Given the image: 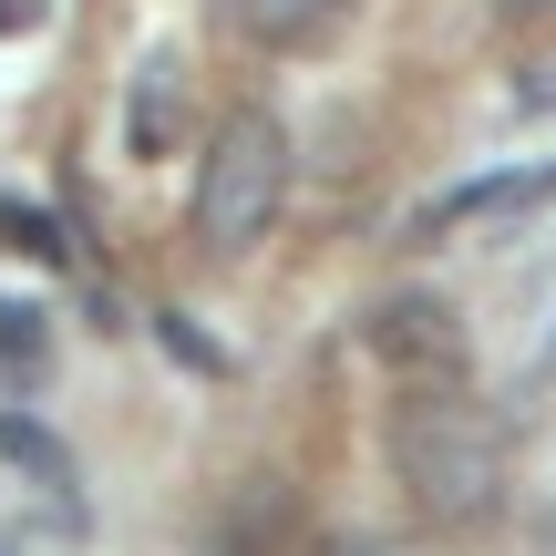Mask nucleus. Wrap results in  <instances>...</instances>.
Listing matches in <instances>:
<instances>
[{"label":"nucleus","instance_id":"1","mask_svg":"<svg viewBox=\"0 0 556 556\" xmlns=\"http://www.w3.org/2000/svg\"><path fill=\"white\" fill-rule=\"evenodd\" d=\"M392 475L433 526H475V516L505 505L516 433H505V413H484L454 381H413V392L392 402Z\"/></svg>","mask_w":556,"mask_h":556},{"label":"nucleus","instance_id":"2","mask_svg":"<svg viewBox=\"0 0 556 556\" xmlns=\"http://www.w3.org/2000/svg\"><path fill=\"white\" fill-rule=\"evenodd\" d=\"M278 197H289V135L268 114H227L197 165V248L206 258H248L278 227Z\"/></svg>","mask_w":556,"mask_h":556},{"label":"nucleus","instance_id":"3","mask_svg":"<svg viewBox=\"0 0 556 556\" xmlns=\"http://www.w3.org/2000/svg\"><path fill=\"white\" fill-rule=\"evenodd\" d=\"M361 340H371V351L392 361L402 381H464V330H454V309H443L433 289H392V299H371Z\"/></svg>","mask_w":556,"mask_h":556},{"label":"nucleus","instance_id":"4","mask_svg":"<svg viewBox=\"0 0 556 556\" xmlns=\"http://www.w3.org/2000/svg\"><path fill=\"white\" fill-rule=\"evenodd\" d=\"M186 103H197V83H186V52L176 41H155V52L135 62V93H124V155H176L186 144Z\"/></svg>","mask_w":556,"mask_h":556},{"label":"nucleus","instance_id":"5","mask_svg":"<svg viewBox=\"0 0 556 556\" xmlns=\"http://www.w3.org/2000/svg\"><path fill=\"white\" fill-rule=\"evenodd\" d=\"M556 197V165H516V176H484V186H454L422 227H464V217H516V206H546Z\"/></svg>","mask_w":556,"mask_h":556},{"label":"nucleus","instance_id":"6","mask_svg":"<svg viewBox=\"0 0 556 556\" xmlns=\"http://www.w3.org/2000/svg\"><path fill=\"white\" fill-rule=\"evenodd\" d=\"M0 454H11L31 484H73V454H62V443L41 433V422H21V413H0Z\"/></svg>","mask_w":556,"mask_h":556},{"label":"nucleus","instance_id":"7","mask_svg":"<svg viewBox=\"0 0 556 556\" xmlns=\"http://www.w3.org/2000/svg\"><path fill=\"white\" fill-rule=\"evenodd\" d=\"M319 11H340V0H248V31L258 41H299Z\"/></svg>","mask_w":556,"mask_h":556},{"label":"nucleus","instance_id":"8","mask_svg":"<svg viewBox=\"0 0 556 556\" xmlns=\"http://www.w3.org/2000/svg\"><path fill=\"white\" fill-rule=\"evenodd\" d=\"M0 361H11V371H41V319L21 309V299H0Z\"/></svg>","mask_w":556,"mask_h":556},{"label":"nucleus","instance_id":"9","mask_svg":"<svg viewBox=\"0 0 556 556\" xmlns=\"http://www.w3.org/2000/svg\"><path fill=\"white\" fill-rule=\"evenodd\" d=\"M41 11V0H0V31H21V21H31Z\"/></svg>","mask_w":556,"mask_h":556},{"label":"nucleus","instance_id":"10","mask_svg":"<svg viewBox=\"0 0 556 556\" xmlns=\"http://www.w3.org/2000/svg\"><path fill=\"white\" fill-rule=\"evenodd\" d=\"M546 546H556V505H546Z\"/></svg>","mask_w":556,"mask_h":556},{"label":"nucleus","instance_id":"11","mask_svg":"<svg viewBox=\"0 0 556 556\" xmlns=\"http://www.w3.org/2000/svg\"><path fill=\"white\" fill-rule=\"evenodd\" d=\"M0 556H11V546H0Z\"/></svg>","mask_w":556,"mask_h":556}]
</instances>
